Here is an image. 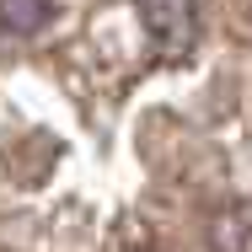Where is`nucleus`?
<instances>
[{
  "mask_svg": "<svg viewBox=\"0 0 252 252\" xmlns=\"http://www.w3.org/2000/svg\"><path fill=\"white\" fill-rule=\"evenodd\" d=\"M140 11H145V27L156 32V43L188 49V38H193V0H140Z\"/></svg>",
  "mask_w": 252,
  "mask_h": 252,
  "instance_id": "f257e3e1",
  "label": "nucleus"
},
{
  "mask_svg": "<svg viewBox=\"0 0 252 252\" xmlns=\"http://www.w3.org/2000/svg\"><path fill=\"white\" fill-rule=\"evenodd\" d=\"M54 16V0H0V27L5 32H38Z\"/></svg>",
  "mask_w": 252,
  "mask_h": 252,
  "instance_id": "f03ea898",
  "label": "nucleus"
}]
</instances>
